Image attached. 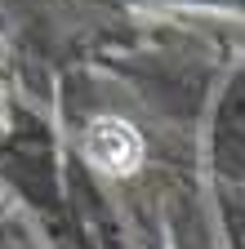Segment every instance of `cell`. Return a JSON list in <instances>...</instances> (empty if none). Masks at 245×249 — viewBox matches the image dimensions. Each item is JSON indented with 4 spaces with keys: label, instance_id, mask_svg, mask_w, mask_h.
<instances>
[{
    "label": "cell",
    "instance_id": "cell-1",
    "mask_svg": "<svg viewBox=\"0 0 245 249\" xmlns=\"http://www.w3.org/2000/svg\"><path fill=\"white\" fill-rule=\"evenodd\" d=\"M89 156L103 165V169H130L138 160V138L125 129V124H116V120H98L94 124V134H89Z\"/></svg>",
    "mask_w": 245,
    "mask_h": 249
}]
</instances>
